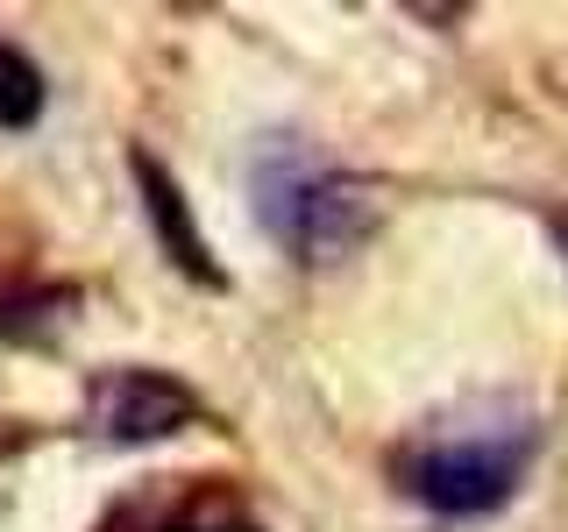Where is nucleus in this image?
<instances>
[{"label": "nucleus", "instance_id": "obj_1", "mask_svg": "<svg viewBox=\"0 0 568 532\" xmlns=\"http://www.w3.org/2000/svg\"><path fill=\"white\" fill-rule=\"evenodd\" d=\"M532 448H540L532 412L511 398H490V405H462L455 419H434L413 448L390 454V475L434 519H490L526 483Z\"/></svg>", "mask_w": 568, "mask_h": 532}, {"label": "nucleus", "instance_id": "obj_2", "mask_svg": "<svg viewBox=\"0 0 568 532\" xmlns=\"http://www.w3.org/2000/svg\"><path fill=\"white\" fill-rule=\"evenodd\" d=\"M248 213L306 270H327L377 235V192L327 164L306 135H263L248 156Z\"/></svg>", "mask_w": 568, "mask_h": 532}, {"label": "nucleus", "instance_id": "obj_3", "mask_svg": "<svg viewBox=\"0 0 568 532\" xmlns=\"http://www.w3.org/2000/svg\"><path fill=\"white\" fill-rule=\"evenodd\" d=\"M200 419V390L164 369H100L85 383V433L106 448H150Z\"/></svg>", "mask_w": 568, "mask_h": 532}, {"label": "nucleus", "instance_id": "obj_4", "mask_svg": "<svg viewBox=\"0 0 568 532\" xmlns=\"http://www.w3.org/2000/svg\"><path fill=\"white\" fill-rule=\"evenodd\" d=\"M129 171H135V192H142V221H150L156 242H164V256H171L192 284H206V291H227V270L213 263L206 235L192 227V206H185V192H178V177L156 164L150 150H129Z\"/></svg>", "mask_w": 568, "mask_h": 532}, {"label": "nucleus", "instance_id": "obj_5", "mask_svg": "<svg viewBox=\"0 0 568 532\" xmlns=\"http://www.w3.org/2000/svg\"><path fill=\"white\" fill-rule=\"evenodd\" d=\"M221 525V504L206 497H121L114 511L100 519V532H213Z\"/></svg>", "mask_w": 568, "mask_h": 532}, {"label": "nucleus", "instance_id": "obj_6", "mask_svg": "<svg viewBox=\"0 0 568 532\" xmlns=\"http://www.w3.org/2000/svg\"><path fill=\"white\" fill-rule=\"evenodd\" d=\"M43 106H50L43 64H36L22 43H8V35H0V129H8V135L36 129V121H43Z\"/></svg>", "mask_w": 568, "mask_h": 532}, {"label": "nucleus", "instance_id": "obj_7", "mask_svg": "<svg viewBox=\"0 0 568 532\" xmlns=\"http://www.w3.org/2000/svg\"><path fill=\"white\" fill-rule=\"evenodd\" d=\"M547 235H555V248H561V270H568V206H561V213H547Z\"/></svg>", "mask_w": 568, "mask_h": 532}]
</instances>
